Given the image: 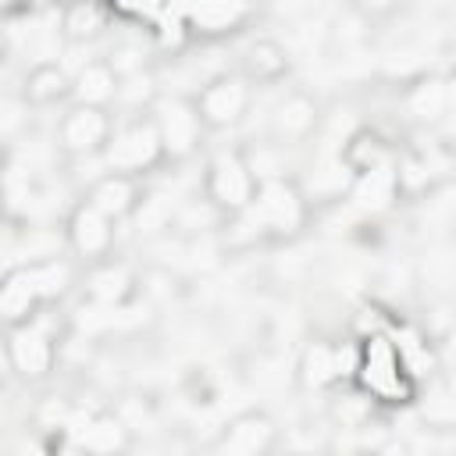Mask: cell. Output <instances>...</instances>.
Here are the masks:
<instances>
[{
    "mask_svg": "<svg viewBox=\"0 0 456 456\" xmlns=\"http://www.w3.org/2000/svg\"><path fill=\"white\" fill-rule=\"evenodd\" d=\"M71 285V271L61 260H32L21 267H11L0 278V324L14 328L39 314L43 303L64 296Z\"/></svg>",
    "mask_w": 456,
    "mask_h": 456,
    "instance_id": "6da1fadb",
    "label": "cell"
},
{
    "mask_svg": "<svg viewBox=\"0 0 456 456\" xmlns=\"http://www.w3.org/2000/svg\"><path fill=\"white\" fill-rule=\"evenodd\" d=\"M160 157H164V150H160V135H157V125L150 114L146 118L135 114L132 121L114 125L110 139L100 150L103 171H121V175H135V178L146 167H153Z\"/></svg>",
    "mask_w": 456,
    "mask_h": 456,
    "instance_id": "7a4b0ae2",
    "label": "cell"
},
{
    "mask_svg": "<svg viewBox=\"0 0 456 456\" xmlns=\"http://www.w3.org/2000/svg\"><path fill=\"white\" fill-rule=\"evenodd\" d=\"M207 196L217 210L239 214L256 196V175L242 150H221L207 167Z\"/></svg>",
    "mask_w": 456,
    "mask_h": 456,
    "instance_id": "3957f363",
    "label": "cell"
},
{
    "mask_svg": "<svg viewBox=\"0 0 456 456\" xmlns=\"http://www.w3.org/2000/svg\"><path fill=\"white\" fill-rule=\"evenodd\" d=\"M150 118L157 125V135H160V150L175 160L189 157L196 146H200V135H203V121L192 107V100H182V96H164V100H153L150 103Z\"/></svg>",
    "mask_w": 456,
    "mask_h": 456,
    "instance_id": "277c9868",
    "label": "cell"
},
{
    "mask_svg": "<svg viewBox=\"0 0 456 456\" xmlns=\"http://www.w3.org/2000/svg\"><path fill=\"white\" fill-rule=\"evenodd\" d=\"M249 100H253V89L246 75H221L192 96V107L203 128H228L249 110Z\"/></svg>",
    "mask_w": 456,
    "mask_h": 456,
    "instance_id": "5b68a950",
    "label": "cell"
},
{
    "mask_svg": "<svg viewBox=\"0 0 456 456\" xmlns=\"http://www.w3.org/2000/svg\"><path fill=\"white\" fill-rule=\"evenodd\" d=\"M356 378H360V385L370 392V395H378V399H395V395H403V356H399V349L388 342V338H381V335H374V338H367L360 349H356V370H353Z\"/></svg>",
    "mask_w": 456,
    "mask_h": 456,
    "instance_id": "8992f818",
    "label": "cell"
},
{
    "mask_svg": "<svg viewBox=\"0 0 456 456\" xmlns=\"http://www.w3.org/2000/svg\"><path fill=\"white\" fill-rule=\"evenodd\" d=\"M110 128H114V118L107 107L71 103L57 125V139H61V150L71 157H100L103 142L110 139Z\"/></svg>",
    "mask_w": 456,
    "mask_h": 456,
    "instance_id": "52a82bcc",
    "label": "cell"
},
{
    "mask_svg": "<svg viewBox=\"0 0 456 456\" xmlns=\"http://www.w3.org/2000/svg\"><path fill=\"white\" fill-rule=\"evenodd\" d=\"M7 360L11 367L21 374V378H43L50 367H53V356H57V346H53V335L46 331V324L36 317L7 328Z\"/></svg>",
    "mask_w": 456,
    "mask_h": 456,
    "instance_id": "ba28073f",
    "label": "cell"
},
{
    "mask_svg": "<svg viewBox=\"0 0 456 456\" xmlns=\"http://www.w3.org/2000/svg\"><path fill=\"white\" fill-rule=\"evenodd\" d=\"M239 214H253V221H260L271 232H292L303 221V200L299 192L278 175V178H264L256 182V196L246 210Z\"/></svg>",
    "mask_w": 456,
    "mask_h": 456,
    "instance_id": "9c48e42d",
    "label": "cell"
},
{
    "mask_svg": "<svg viewBox=\"0 0 456 456\" xmlns=\"http://www.w3.org/2000/svg\"><path fill=\"white\" fill-rule=\"evenodd\" d=\"M68 246L75 249V256L96 264L103 256H110V246H114V221L96 210L89 200H82L71 217H68Z\"/></svg>",
    "mask_w": 456,
    "mask_h": 456,
    "instance_id": "30bf717a",
    "label": "cell"
},
{
    "mask_svg": "<svg viewBox=\"0 0 456 456\" xmlns=\"http://www.w3.org/2000/svg\"><path fill=\"white\" fill-rule=\"evenodd\" d=\"M86 200H89L96 210H103L110 221H121V217L135 214V207H139L142 192H139V182H135V175L103 171V175H100V178L89 185Z\"/></svg>",
    "mask_w": 456,
    "mask_h": 456,
    "instance_id": "8fae6325",
    "label": "cell"
},
{
    "mask_svg": "<svg viewBox=\"0 0 456 456\" xmlns=\"http://www.w3.org/2000/svg\"><path fill=\"white\" fill-rule=\"evenodd\" d=\"M317 125V103L306 93H289L271 110V132L278 142H303Z\"/></svg>",
    "mask_w": 456,
    "mask_h": 456,
    "instance_id": "7c38bea8",
    "label": "cell"
},
{
    "mask_svg": "<svg viewBox=\"0 0 456 456\" xmlns=\"http://www.w3.org/2000/svg\"><path fill=\"white\" fill-rule=\"evenodd\" d=\"M118 71L107 61H89L86 68H78V75L71 78V96L75 103H89V107H110L118 100Z\"/></svg>",
    "mask_w": 456,
    "mask_h": 456,
    "instance_id": "4fadbf2b",
    "label": "cell"
},
{
    "mask_svg": "<svg viewBox=\"0 0 456 456\" xmlns=\"http://www.w3.org/2000/svg\"><path fill=\"white\" fill-rule=\"evenodd\" d=\"M274 442V428L264 413H246L239 420L228 424V431L221 435L217 449H228V452H239V456H256L264 449H271Z\"/></svg>",
    "mask_w": 456,
    "mask_h": 456,
    "instance_id": "5bb4252c",
    "label": "cell"
},
{
    "mask_svg": "<svg viewBox=\"0 0 456 456\" xmlns=\"http://www.w3.org/2000/svg\"><path fill=\"white\" fill-rule=\"evenodd\" d=\"M89 296L96 299V303H121L128 292H132V285H135V278H132V271L125 267V264H114V260H96L93 264V271H89Z\"/></svg>",
    "mask_w": 456,
    "mask_h": 456,
    "instance_id": "9a60e30c",
    "label": "cell"
},
{
    "mask_svg": "<svg viewBox=\"0 0 456 456\" xmlns=\"http://www.w3.org/2000/svg\"><path fill=\"white\" fill-rule=\"evenodd\" d=\"M25 96H28V103H36V107H50V103L71 96V78H68V71L57 68V64H36V68L28 71V78H25Z\"/></svg>",
    "mask_w": 456,
    "mask_h": 456,
    "instance_id": "2e32d148",
    "label": "cell"
},
{
    "mask_svg": "<svg viewBox=\"0 0 456 456\" xmlns=\"http://www.w3.org/2000/svg\"><path fill=\"white\" fill-rule=\"evenodd\" d=\"M61 28H64V36L71 43H89V39H96L107 28V14H103V7L96 0H75L64 11Z\"/></svg>",
    "mask_w": 456,
    "mask_h": 456,
    "instance_id": "e0dca14e",
    "label": "cell"
},
{
    "mask_svg": "<svg viewBox=\"0 0 456 456\" xmlns=\"http://www.w3.org/2000/svg\"><path fill=\"white\" fill-rule=\"evenodd\" d=\"M342 363H346V353L338 349V346H328V342H314L310 349H306V356H303V381L306 385H331V381H338L346 370H342Z\"/></svg>",
    "mask_w": 456,
    "mask_h": 456,
    "instance_id": "ac0fdd59",
    "label": "cell"
},
{
    "mask_svg": "<svg viewBox=\"0 0 456 456\" xmlns=\"http://www.w3.org/2000/svg\"><path fill=\"white\" fill-rule=\"evenodd\" d=\"M281 71H285V50L278 43L260 39V43L249 46V53H246V78L274 82Z\"/></svg>",
    "mask_w": 456,
    "mask_h": 456,
    "instance_id": "d6986e66",
    "label": "cell"
},
{
    "mask_svg": "<svg viewBox=\"0 0 456 456\" xmlns=\"http://www.w3.org/2000/svg\"><path fill=\"white\" fill-rule=\"evenodd\" d=\"M107 64L118 71V78L135 75V71H142V50L139 46H114L110 57H107Z\"/></svg>",
    "mask_w": 456,
    "mask_h": 456,
    "instance_id": "ffe728a7",
    "label": "cell"
},
{
    "mask_svg": "<svg viewBox=\"0 0 456 456\" xmlns=\"http://www.w3.org/2000/svg\"><path fill=\"white\" fill-rule=\"evenodd\" d=\"M4 50H7V39H4V32H0V57H4Z\"/></svg>",
    "mask_w": 456,
    "mask_h": 456,
    "instance_id": "44dd1931",
    "label": "cell"
},
{
    "mask_svg": "<svg viewBox=\"0 0 456 456\" xmlns=\"http://www.w3.org/2000/svg\"><path fill=\"white\" fill-rule=\"evenodd\" d=\"M0 214H4V185H0Z\"/></svg>",
    "mask_w": 456,
    "mask_h": 456,
    "instance_id": "7402d4cb",
    "label": "cell"
}]
</instances>
